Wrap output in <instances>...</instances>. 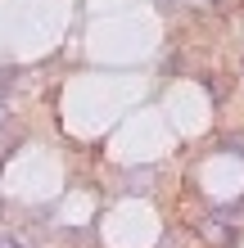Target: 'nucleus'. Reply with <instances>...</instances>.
I'll return each mask as SVG.
<instances>
[{
    "label": "nucleus",
    "mask_w": 244,
    "mask_h": 248,
    "mask_svg": "<svg viewBox=\"0 0 244 248\" xmlns=\"http://www.w3.org/2000/svg\"><path fill=\"white\" fill-rule=\"evenodd\" d=\"M0 248H23V244H14V239H0Z\"/></svg>",
    "instance_id": "obj_1"
}]
</instances>
